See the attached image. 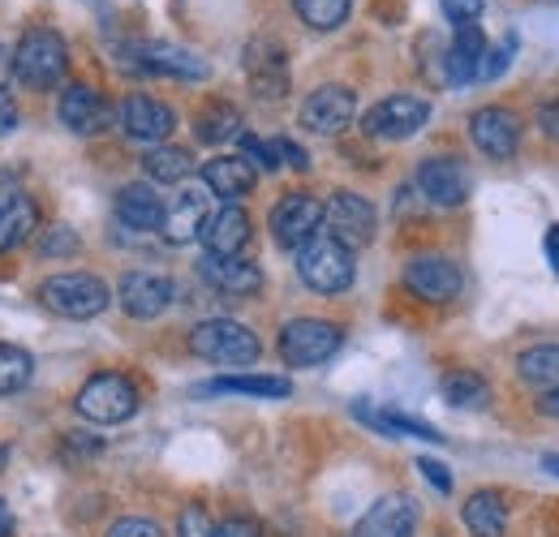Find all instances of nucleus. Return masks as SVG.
Masks as SVG:
<instances>
[{
	"mask_svg": "<svg viewBox=\"0 0 559 537\" xmlns=\"http://www.w3.org/2000/svg\"><path fill=\"white\" fill-rule=\"evenodd\" d=\"M254 181H259V172H254V164L250 159H241V155H215L203 164V186H207V194L224 202H237L246 199L250 190H254Z\"/></svg>",
	"mask_w": 559,
	"mask_h": 537,
	"instance_id": "23",
	"label": "nucleus"
},
{
	"mask_svg": "<svg viewBox=\"0 0 559 537\" xmlns=\"http://www.w3.org/2000/svg\"><path fill=\"white\" fill-rule=\"evenodd\" d=\"M246 241H250V215L241 211V206H219V211H211L207 228H203V246H207V254H241L246 250Z\"/></svg>",
	"mask_w": 559,
	"mask_h": 537,
	"instance_id": "25",
	"label": "nucleus"
},
{
	"mask_svg": "<svg viewBox=\"0 0 559 537\" xmlns=\"http://www.w3.org/2000/svg\"><path fill=\"white\" fill-rule=\"evenodd\" d=\"M293 9L310 31H336L349 22L353 0H293Z\"/></svg>",
	"mask_w": 559,
	"mask_h": 537,
	"instance_id": "34",
	"label": "nucleus"
},
{
	"mask_svg": "<svg viewBox=\"0 0 559 537\" xmlns=\"http://www.w3.org/2000/svg\"><path fill=\"white\" fill-rule=\"evenodd\" d=\"M439 9L452 26H469V22L483 17V0H439Z\"/></svg>",
	"mask_w": 559,
	"mask_h": 537,
	"instance_id": "40",
	"label": "nucleus"
},
{
	"mask_svg": "<svg viewBox=\"0 0 559 537\" xmlns=\"http://www.w3.org/2000/svg\"><path fill=\"white\" fill-rule=\"evenodd\" d=\"M426 121H430V104L421 95H388L374 108H366L361 130L379 142H405V138L421 134Z\"/></svg>",
	"mask_w": 559,
	"mask_h": 537,
	"instance_id": "7",
	"label": "nucleus"
},
{
	"mask_svg": "<svg viewBox=\"0 0 559 537\" xmlns=\"http://www.w3.org/2000/svg\"><path fill=\"white\" fill-rule=\"evenodd\" d=\"M543 4H559V0H543Z\"/></svg>",
	"mask_w": 559,
	"mask_h": 537,
	"instance_id": "53",
	"label": "nucleus"
},
{
	"mask_svg": "<svg viewBox=\"0 0 559 537\" xmlns=\"http://www.w3.org/2000/svg\"><path fill=\"white\" fill-rule=\"evenodd\" d=\"M121 130L139 142H164V138L177 130V112L164 104V99H151V95H130L121 104Z\"/></svg>",
	"mask_w": 559,
	"mask_h": 537,
	"instance_id": "20",
	"label": "nucleus"
},
{
	"mask_svg": "<svg viewBox=\"0 0 559 537\" xmlns=\"http://www.w3.org/2000/svg\"><path fill=\"white\" fill-rule=\"evenodd\" d=\"M117 301L130 319L151 323L173 306V279L159 275V271H126L121 284H117Z\"/></svg>",
	"mask_w": 559,
	"mask_h": 537,
	"instance_id": "15",
	"label": "nucleus"
},
{
	"mask_svg": "<svg viewBox=\"0 0 559 537\" xmlns=\"http://www.w3.org/2000/svg\"><path fill=\"white\" fill-rule=\"evenodd\" d=\"M108 537H164V529L155 525V521H146V516H126V521H117Z\"/></svg>",
	"mask_w": 559,
	"mask_h": 537,
	"instance_id": "41",
	"label": "nucleus"
},
{
	"mask_svg": "<svg viewBox=\"0 0 559 537\" xmlns=\"http://www.w3.org/2000/svg\"><path fill=\"white\" fill-rule=\"evenodd\" d=\"M418 469H421V477H426V481L439 490V494H452V473H448V465H443V461H430V456H421Z\"/></svg>",
	"mask_w": 559,
	"mask_h": 537,
	"instance_id": "42",
	"label": "nucleus"
},
{
	"mask_svg": "<svg viewBox=\"0 0 559 537\" xmlns=\"http://www.w3.org/2000/svg\"><path fill=\"white\" fill-rule=\"evenodd\" d=\"M323 232V202L314 194H284L272 206V237L280 250H301L306 241H314Z\"/></svg>",
	"mask_w": 559,
	"mask_h": 537,
	"instance_id": "9",
	"label": "nucleus"
},
{
	"mask_svg": "<svg viewBox=\"0 0 559 537\" xmlns=\"http://www.w3.org/2000/svg\"><path fill=\"white\" fill-rule=\"evenodd\" d=\"M418 529V503L409 494H383L361 521L353 537H414Z\"/></svg>",
	"mask_w": 559,
	"mask_h": 537,
	"instance_id": "19",
	"label": "nucleus"
},
{
	"mask_svg": "<svg viewBox=\"0 0 559 537\" xmlns=\"http://www.w3.org/2000/svg\"><path fill=\"white\" fill-rule=\"evenodd\" d=\"M353 117H357V95H353L349 86H341V82L310 91V99L301 104V130H310V134L319 138L345 134L353 126Z\"/></svg>",
	"mask_w": 559,
	"mask_h": 537,
	"instance_id": "12",
	"label": "nucleus"
},
{
	"mask_svg": "<svg viewBox=\"0 0 559 537\" xmlns=\"http://www.w3.org/2000/svg\"><path fill=\"white\" fill-rule=\"evenodd\" d=\"M469 138L487 159H512L516 146H521V117L512 108L487 104L469 117Z\"/></svg>",
	"mask_w": 559,
	"mask_h": 537,
	"instance_id": "16",
	"label": "nucleus"
},
{
	"mask_svg": "<svg viewBox=\"0 0 559 537\" xmlns=\"http://www.w3.org/2000/svg\"><path fill=\"white\" fill-rule=\"evenodd\" d=\"M293 383L284 374H224L199 387V396H259V401H284Z\"/></svg>",
	"mask_w": 559,
	"mask_h": 537,
	"instance_id": "27",
	"label": "nucleus"
},
{
	"mask_svg": "<svg viewBox=\"0 0 559 537\" xmlns=\"http://www.w3.org/2000/svg\"><path fill=\"white\" fill-rule=\"evenodd\" d=\"M199 275L207 279L215 293H224V297H254L259 288H263V271L259 263H250V259H241V254H203V263H199Z\"/></svg>",
	"mask_w": 559,
	"mask_h": 537,
	"instance_id": "18",
	"label": "nucleus"
},
{
	"mask_svg": "<svg viewBox=\"0 0 559 537\" xmlns=\"http://www.w3.org/2000/svg\"><path fill=\"white\" fill-rule=\"evenodd\" d=\"M461 521L474 537H503L508 534V503L499 490H474L461 508Z\"/></svg>",
	"mask_w": 559,
	"mask_h": 537,
	"instance_id": "28",
	"label": "nucleus"
},
{
	"mask_svg": "<svg viewBox=\"0 0 559 537\" xmlns=\"http://www.w3.org/2000/svg\"><path fill=\"white\" fill-rule=\"evenodd\" d=\"M61 126L66 130H73V134L91 138V134H104L108 126H112V104L95 91V86H82V82H73V86H66L61 91Z\"/></svg>",
	"mask_w": 559,
	"mask_h": 537,
	"instance_id": "17",
	"label": "nucleus"
},
{
	"mask_svg": "<svg viewBox=\"0 0 559 537\" xmlns=\"http://www.w3.org/2000/svg\"><path fill=\"white\" fill-rule=\"evenodd\" d=\"M297 275H301V284L306 288H314V293H323V297H336V293H345L353 284V250L349 246H341L336 237H328V232H319L314 241H306L301 250H297Z\"/></svg>",
	"mask_w": 559,
	"mask_h": 537,
	"instance_id": "3",
	"label": "nucleus"
},
{
	"mask_svg": "<svg viewBox=\"0 0 559 537\" xmlns=\"http://www.w3.org/2000/svg\"><path fill=\"white\" fill-rule=\"evenodd\" d=\"M538 130H543V138H551V142H559V99H547V104H538Z\"/></svg>",
	"mask_w": 559,
	"mask_h": 537,
	"instance_id": "45",
	"label": "nucleus"
},
{
	"mask_svg": "<svg viewBox=\"0 0 559 537\" xmlns=\"http://www.w3.org/2000/svg\"><path fill=\"white\" fill-rule=\"evenodd\" d=\"M73 408L95 426H121L139 413V387L126 374H95L82 383Z\"/></svg>",
	"mask_w": 559,
	"mask_h": 537,
	"instance_id": "6",
	"label": "nucleus"
},
{
	"mask_svg": "<svg viewBox=\"0 0 559 537\" xmlns=\"http://www.w3.org/2000/svg\"><path fill=\"white\" fill-rule=\"evenodd\" d=\"M39 301L61 319H95L108 310L112 288L91 271H66V275H48L39 284Z\"/></svg>",
	"mask_w": 559,
	"mask_h": 537,
	"instance_id": "2",
	"label": "nucleus"
},
{
	"mask_svg": "<svg viewBox=\"0 0 559 537\" xmlns=\"http://www.w3.org/2000/svg\"><path fill=\"white\" fill-rule=\"evenodd\" d=\"M405 288L418 297V301H430V306H443L452 297H461L465 288V275L452 259L443 254H418L405 263Z\"/></svg>",
	"mask_w": 559,
	"mask_h": 537,
	"instance_id": "14",
	"label": "nucleus"
},
{
	"mask_svg": "<svg viewBox=\"0 0 559 537\" xmlns=\"http://www.w3.org/2000/svg\"><path fill=\"white\" fill-rule=\"evenodd\" d=\"M13 130H17V104L0 95V134H13Z\"/></svg>",
	"mask_w": 559,
	"mask_h": 537,
	"instance_id": "46",
	"label": "nucleus"
},
{
	"mask_svg": "<svg viewBox=\"0 0 559 537\" xmlns=\"http://www.w3.org/2000/svg\"><path fill=\"white\" fill-rule=\"evenodd\" d=\"M142 172H146L155 186H177V181H186V177L194 172V155H190L186 146L159 142V146H151V151L142 155Z\"/></svg>",
	"mask_w": 559,
	"mask_h": 537,
	"instance_id": "30",
	"label": "nucleus"
},
{
	"mask_svg": "<svg viewBox=\"0 0 559 537\" xmlns=\"http://www.w3.org/2000/svg\"><path fill=\"white\" fill-rule=\"evenodd\" d=\"M353 417L366 421L370 430L388 434V439H426V443H443V434H439L430 421H418V417H409V413H401V408H374V404L357 401L353 404Z\"/></svg>",
	"mask_w": 559,
	"mask_h": 537,
	"instance_id": "24",
	"label": "nucleus"
},
{
	"mask_svg": "<svg viewBox=\"0 0 559 537\" xmlns=\"http://www.w3.org/2000/svg\"><path fill=\"white\" fill-rule=\"evenodd\" d=\"M345 332L328 319H293L280 327V357L284 366H297V370H310V366H323L341 353Z\"/></svg>",
	"mask_w": 559,
	"mask_h": 537,
	"instance_id": "5",
	"label": "nucleus"
},
{
	"mask_svg": "<svg viewBox=\"0 0 559 537\" xmlns=\"http://www.w3.org/2000/svg\"><path fill=\"white\" fill-rule=\"evenodd\" d=\"M483 57H487V35H483V26H478V22L456 26V35H452V44H448V52H443V77L456 82V86L474 82L478 69H483Z\"/></svg>",
	"mask_w": 559,
	"mask_h": 537,
	"instance_id": "22",
	"label": "nucleus"
},
{
	"mask_svg": "<svg viewBox=\"0 0 559 537\" xmlns=\"http://www.w3.org/2000/svg\"><path fill=\"white\" fill-rule=\"evenodd\" d=\"M272 142H276L280 164H288V168H297V172H306V168H310V155H306V151H301L293 138H272Z\"/></svg>",
	"mask_w": 559,
	"mask_h": 537,
	"instance_id": "43",
	"label": "nucleus"
},
{
	"mask_svg": "<svg viewBox=\"0 0 559 537\" xmlns=\"http://www.w3.org/2000/svg\"><path fill=\"white\" fill-rule=\"evenodd\" d=\"M215 537H263V529L250 516H228V521L215 525Z\"/></svg>",
	"mask_w": 559,
	"mask_h": 537,
	"instance_id": "44",
	"label": "nucleus"
},
{
	"mask_svg": "<svg viewBox=\"0 0 559 537\" xmlns=\"http://www.w3.org/2000/svg\"><path fill=\"white\" fill-rule=\"evenodd\" d=\"M516 374L521 383L538 387V392H556L559 387V344H534L516 357Z\"/></svg>",
	"mask_w": 559,
	"mask_h": 537,
	"instance_id": "31",
	"label": "nucleus"
},
{
	"mask_svg": "<svg viewBox=\"0 0 559 537\" xmlns=\"http://www.w3.org/2000/svg\"><path fill=\"white\" fill-rule=\"evenodd\" d=\"M13 534V516H9V508H4V499H0V537Z\"/></svg>",
	"mask_w": 559,
	"mask_h": 537,
	"instance_id": "50",
	"label": "nucleus"
},
{
	"mask_svg": "<svg viewBox=\"0 0 559 537\" xmlns=\"http://www.w3.org/2000/svg\"><path fill=\"white\" fill-rule=\"evenodd\" d=\"M543 250H547V263H551V267H556V275H559V224H551V228H547Z\"/></svg>",
	"mask_w": 559,
	"mask_h": 537,
	"instance_id": "47",
	"label": "nucleus"
},
{
	"mask_svg": "<svg viewBox=\"0 0 559 537\" xmlns=\"http://www.w3.org/2000/svg\"><path fill=\"white\" fill-rule=\"evenodd\" d=\"M323 224H328V237H336L349 250L374 241V206L353 190H336L323 202Z\"/></svg>",
	"mask_w": 559,
	"mask_h": 537,
	"instance_id": "13",
	"label": "nucleus"
},
{
	"mask_svg": "<svg viewBox=\"0 0 559 537\" xmlns=\"http://www.w3.org/2000/svg\"><path fill=\"white\" fill-rule=\"evenodd\" d=\"M121 65L134 69V73H155V77H177V82H203L211 69L203 57H194L190 48H177V44H159V39H151V44H134L126 57H121Z\"/></svg>",
	"mask_w": 559,
	"mask_h": 537,
	"instance_id": "8",
	"label": "nucleus"
},
{
	"mask_svg": "<svg viewBox=\"0 0 559 537\" xmlns=\"http://www.w3.org/2000/svg\"><path fill=\"white\" fill-rule=\"evenodd\" d=\"M66 69H70V48H66V39L57 31L31 26L17 39V48H13V77L26 91H52V86H61Z\"/></svg>",
	"mask_w": 559,
	"mask_h": 537,
	"instance_id": "1",
	"label": "nucleus"
},
{
	"mask_svg": "<svg viewBox=\"0 0 559 537\" xmlns=\"http://www.w3.org/2000/svg\"><path fill=\"white\" fill-rule=\"evenodd\" d=\"M241 159H254V164L267 168V172H276L280 168L276 142H263V138H254V134H241Z\"/></svg>",
	"mask_w": 559,
	"mask_h": 537,
	"instance_id": "38",
	"label": "nucleus"
},
{
	"mask_svg": "<svg viewBox=\"0 0 559 537\" xmlns=\"http://www.w3.org/2000/svg\"><path fill=\"white\" fill-rule=\"evenodd\" d=\"M241 65H246V77H250V86H254L259 99H284L288 95L293 73H288V52H284L280 39H272V35L250 39Z\"/></svg>",
	"mask_w": 559,
	"mask_h": 537,
	"instance_id": "10",
	"label": "nucleus"
},
{
	"mask_svg": "<svg viewBox=\"0 0 559 537\" xmlns=\"http://www.w3.org/2000/svg\"><path fill=\"white\" fill-rule=\"evenodd\" d=\"M190 353L203 361H215V366H254L263 344L237 319H207L190 332Z\"/></svg>",
	"mask_w": 559,
	"mask_h": 537,
	"instance_id": "4",
	"label": "nucleus"
},
{
	"mask_svg": "<svg viewBox=\"0 0 559 537\" xmlns=\"http://www.w3.org/2000/svg\"><path fill=\"white\" fill-rule=\"evenodd\" d=\"M237 134H241V112L228 99H211L207 108L194 117V138L203 146H219V142H228Z\"/></svg>",
	"mask_w": 559,
	"mask_h": 537,
	"instance_id": "32",
	"label": "nucleus"
},
{
	"mask_svg": "<svg viewBox=\"0 0 559 537\" xmlns=\"http://www.w3.org/2000/svg\"><path fill=\"white\" fill-rule=\"evenodd\" d=\"M9 77H13V57L0 48V95H4V86H9Z\"/></svg>",
	"mask_w": 559,
	"mask_h": 537,
	"instance_id": "49",
	"label": "nucleus"
},
{
	"mask_svg": "<svg viewBox=\"0 0 559 537\" xmlns=\"http://www.w3.org/2000/svg\"><path fill=\"white\" fill-rule=\"evenodd\" d=\"M418 190L435 206H461L474 194V172L456 155H430L418 164Z\"/></svg>",
	"mask_w": 559,
	"mask_h": 537,
	"instance_id": "11",
	"label": "nucleus"
},
{
	"mask_svg": "<svg viewBox=\"0 0 559 537\" xmlns=\"http://www.w3.org/2000/svg\"><path fill=\"white\" fill-rule=\"evenodd\" d=\"M543 469L551 473V477H559V452H547V456H543Z\"/></svg>",
	"mask_w": 559,
	"mask_h": 537,
	"instance_id": "51",
	"label": "nucleus"
},
{
	"mask_svg": "<svg viewBox=\"0 0 559 537\" xmlns=\"http://www.w3.org/2000/svg\"><path fill=\"white\" fill-rule=\"evenodd\" d=\"M538 413H547V417H559V387H556V392H543V401H538Z\"/></svg>",
	"mask_w": 559,
	"mask_h": 537,
	"instance_id": "48",
	"label": "nucleus"
},
{
	"mask_svg": "<svg viewBox=\"0 0 559 537\" xmlns=\"http://www.w3.org/2000/svg\"><path fill=\"white\" fill-rule=\"evenodd\" d=\"M207 219H211L207 194L186 190V194H177L173 206H164V224H159V232H164V241H168V246H190V241H199V237H203Z\"/></svg>",
	"mask_w": 559,
	"mask_h": 537,
	"instance_id": "21",
	"label": "nucleus"
},
{
	"mask_svg": "<svg viewBox=\"0 0 559 537\" xmlns=\"http://www.w3.org/2000/svg\"><path fill=\"white\" fill-rule=\"evenodd\" d=\"M31 374H35L31 353H26V348H17V344H0V396L22 392V387L31 383Z\"/></svg>",
	"mask_w": 559,
	"mask_h": 537,
	"instance_id": "35",
	"label": "nucleus"
},
{
	"mask_svg": "<svg viewBox=\"0 0 559 537\" xmlns=\"http://www.w3.org/2000/svg\"><path fill=\"white\" fill-rule=\"evenodd\" d=\"M35 228H39V206H35V199L13 194V199L4 202V211H0V254L26 246L35 237Z\"/></svg>",
	"mask_w": 559,
	"mask_h": 537,
	"instance_id": "29",
	"label": "nucleus"
},
{
	"mask_svg": "<svg viewBox=\"0 0 559 537\" xmlns=\"http://www.w3.org/2000/svg\"><path fill=\"white\" fill-rule=\"evenodd\" d=\"M177 537H215V521L199 503H190L181 516H177Z\"/></svg>",
	"mask_w": 559,
	"mask_h": 537,
	"instance_id": "37",
	"label": "nucleus"
},
{
	"mask_svg": "<svg viewBox=\"0 0 559 537\" xmlns=\"http://www.w3.org/2000/svg\"><path fill=\"white\" fill-rule=\"evenodd\" d=\"M117 219L126 228H134V232H155L164 224V199L155 194V186L134 181V186H126L117 194Z\"/></svg>",
	"mask_w": 559,
	"mask_h": 537,
	"instance_id": "26",
	"label": "nucleus"
},
{
	"mask_svg": "<svg viewBox=\"0 0 559 537\" xmlns=\"http://www.w3.org/2000/svg\"><path fill=\"white\" fill-rule=\"evenodd\" d=\"M512 52H516V44H512V39H503V44H495V48H487V57H483V69H478V77H483V82H490V77H499L503 69L512 65Z\"/></svg>",
	"mask_w": 559,
	"mask_h": 537,
	"instance_id": "39",
	"label": "nucleus"
},
{
	"mask_svg": "<svg viewBox=\"0 0 559 537\" xmlns=\"http://www.w3.org/2000/svg\"><path fill=\"white\" fill-rule=\"evenodd\" d=\"M4 465H9V448H0V473H4Z\"/></svg>",
	"mask_w": 559,
	"mask_h": 537,
	"instance_id": "52",
	"label": "nucleus"
},
{
	"mask_svg": "<svg viewBox=\"0 0 559 537\" xmlns=\"http://www.w3.org/2000/svg\"><path fill=\"white\" fill-rule=\"evenodd\" d=\"M78 250H82V241H78V232L70 224H52L39 237V259H73Z\"/></svg>",
	"mask_w": 559,
	"mask_h": 537,
	"instance_id": "36",
	"label": "nucleus"
},
{
	"mask_svg": "<svg viewBox=\"0 0 559 537\" xmlns=\"http://www.w3.org/2000/svg\"><path fill=\"white\" fill-rule=\"evenodd\" d=\"M443 401L456 408H487L490 383L474 370H452V374H443Z\"/></svg>",
	"mask_w": 559,
	"mask_h": 537,
	"instance_id": "33",
	"label": "nucleus"
}]
</instances>
